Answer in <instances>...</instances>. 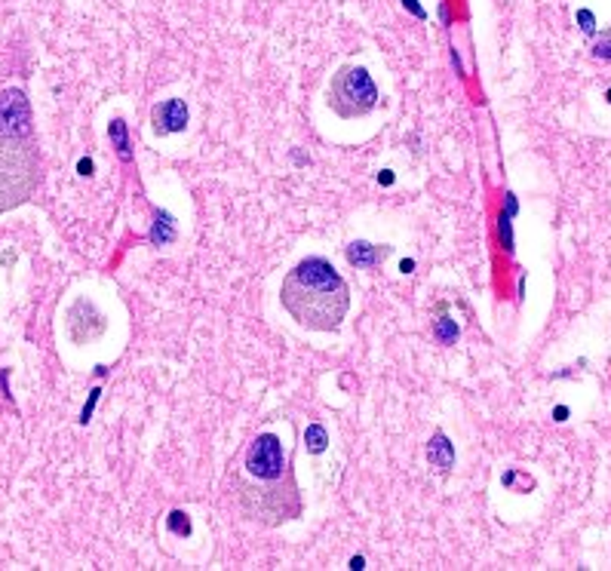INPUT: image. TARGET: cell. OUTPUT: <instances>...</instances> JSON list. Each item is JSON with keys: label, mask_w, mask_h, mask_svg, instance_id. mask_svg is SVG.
<instances>
[{"label": "cell", "mask_w": 611, "mask_h": 571, "mask_svg": "<svg viewBox=\"0 0 611 571\" xmlns=\"http://www.w3.org/2000/svg\"><path fill=\"white\" fill-rule=\"evenodd\" d=\"M105 316L92 307V301L77 298L68 311V335H71L74 344H87L92 338H98L105 332Z\"/></svg>", "instance_id": "7"}, {"label": "cell", "mask_w": 611, "mask_h": 571, "mask_svg": "<svg viewBox=\"0 0 611 571\" xmlns=\"http://www.w3.org/2000/svg\"><path fill=\"white\" fill-rule=\"evenodd\" d=\"M151 123H154V129H157L160 135L182 133V129L188 126V105H184L182 98H166V102L154 105Z\"/></svg>", "instance_id": "8"}, {"label": "cell", "mask_w": 611, "mask_h": 571, "mask_svg": "<svg viewBox=\"0 0 611 571\" xmlns=\"http://www.w3.org/2000/svg\"><path fill=\"white\" fill-rule=\"evenodd\" d=\"M41 184V157L31 138L0 135V212L15 209Z\"/></svg>", "instance_id": "3"}, {"label": "cell", "mask_w": 611, "mask_h": 571, "mask_svg": "<svg viewBox=\"0 0 611 571\" xmlns=\"http://www.w3.org/2000/svg\"><path fill=\"white\" fill-rule=\"evenodd\" d=\"M577 22H581L584 34H593V31H596V19H593L590 10H577Z\"/></svg>", "instance_id": "16"}, {"label": "cell", "mask_w": 611, "mask_h": 571, "mask_svg": "<svg viewBox=\"0 0 611 571\" xmlns=\"http://www.w3.org/2000/svg\"><path fill=\"white\" fill-rule=\"evenodd\" d=\"M169 531L172 535H191V519H188V513H182V510H172L169 513Z\"/></svg>", "instance_id": "14"}, {"label": "cell", "mask_w": 611, "mask_h": 571, "mask_svg": "<svg viewBox=\"0 0 611 571\" xmlns=\"http://www.w3.org/2000/svg\"><path fill=\"white\" fill-rule=\"evenodd\" d=\"M390 249H378L372 243H351L347 246V261H351L353 267H375L378 261L388 258Z\"/></svg>", "instance_id": "9"}, {"label": "cell", "mask_w": 611, "mask_h": 571, "mask_svg": "<svg viewBox=\"0 0 611 571\" xmlns=\"http://www.w3.org/2000/svg\"><path fill=\"white\" fill-rule=\"evenodd\" d=\"M237 504L261 526H283L301 513L295 476L286 467L274 480H237Z\"/></svg>", "instance_id": "2"}, {"label": "cell", "mask_w": 611, "mask_h": 571, "mask_svg": "<svg viewBox=\"0 0 611 571\" xmlns=\"http://www.w3.org/2000/svg\"><path fill=\"white\" fill-rule=\"evenodd\" d=\"M108 135H111V142H114V148H117V154H120V160H133V151H129V135H126V123H123L120 117L117 120H111V126H108Z\"/></svg>", "instance_id": "11"}, {"label": "cell", "mask_w": 611, "mask_h": 571, "mask_svg": "<svg viewBox=\"0 0 611 571\" xmlns=\"http://www.w3.org/2000/svg\"><path fill=\"white\" fill-rule=\"evenodd\" d=\"M378 105V87L366 68L344 65L329 83V107L344 120L362 117Z\"/></svg>", "instance_id": "4"}, {"label": "cell", "mask_w": 611, "mask_h": 571, "mask_svg": "<svg viewBox=\"0 0 611 571\" xmlns=\"http://www.w3.org/2000/svg\"><path fill=\"white\" fill-rule=\"evenodd\" d=\"M593 56L611 61V37H602L599 43H593Z\"/></svg>", "instance_id": "17"}, {"label": "cell", "mask_w": 611, "mask_h": 571, "mask_svg": "<svg viewBox=\"0 0 611 571\" xmlns=\"http://www.w3.org/2000/svg\"><path fill=\"white\" fill-rule=\"evenodd\" d=\"M608 102H611V89H608Z\"/></svg>", "instance_id": "20"}, {"label": "cell", "mask_w": 611, "mask_h": 571, "mask_svg": "<svg viewBox=\"0 0 611 571\" xmlns=\"http://www.w3.org/2000/svg\"><path fill=\"white\" fill-rule=\"evenodd\" d=\"M283 307L304 329L332 332L341 326L351 289L326 258H304L283 280Z\"/></svg>", "instance_id": "1"}, {"label": "cell", "mask_w": 611, "mask_h": 571, "mask_svg": "<svg viewBox=\"0 0 611 571\" xmlns=\"http://www.w3.org/2000/svg\"><path fill=\"white\" fill-rule=\"evenodd\" d=\"M403 3H406V6H408V10H412L415 15H424V10H421V6L415 3V0H403Z\"/></svg>", "instance_id": "18"}, {"label": "cell", "mask_w": 611, "mask_h": 571, "mask_svg": "<svg viewBox=\"0 0 611 571\" xmlns=\"http://www.w3.org/2000/svg\"><path fill=\"white\" fill-rule=\"evenodd\" d=\"M31 133V105L22 89L0 92V135L28 138Z\"/></svg>", "instance_id": "6"}, {"label": "cell", "mask_w": 611, "mask_h": 571, "mask_svg": "<svg viewBox=\"0 0 611 571\" xmlns=\"http://www.w3.org/2000/svg\"><path fill=\"white\" fill-rule=\"evenodd\" d=\"M304 445H307V452H314V454L326 452V445H329L326 427H320V424H311V427L304 430Z\"/></svg>", "instance_id": "13"}, {"label": "cell", "mask_w": 611, "mask_h": 571, "mask_svg": "<svg viewBox=\"0 0 611 571\" xmlns=\"http://www.w3.org/2000/svg\"><path fill=\"white\" fill-rule=\"evenodd\" d=\"M175 237V228H172V218H169L166 212H157V221H154V230H151V243L163 246Z\"/></svg>", "instance_id": "12"}, {"label": "cell", "mask_w": 611, "mask_h": 571, "mask_svg": "<svg viewBox=\"0 0 611 571\" xmlns=\"http://www.w3.org/2000/svg\"><path fill=\"white\" fill-rule=\"evenodd\" d=\"M427 461L433 467H439V470H448L455 464V449H452V443L446 439V433H436L430 439V445H427Z\"/></svg>", "instance_id": "10"}, {"label": "cell", "mask_w": 611, "mask_h": 571, "mask_svg": "<svg viewBox=\"0 0 611 571\" xmlns=\"http://www.w3.org/2000/svg\"><path fill=\"white\" fill-rule=\"evenodd\" d=\"M246 470L255 480H274L286 470V454L280 445V436L274 433H261L246 452Z\"/></svg>", "instance_id": "5"}, {"label": "cell", "mask_w": 611, "mask_h": 571, "mask_svg": "<svg viewBox=\"0 0 611 571\" xmlns=\"http://www.w3.org/2000/svg\"><path fill=\"white\" fill-rule=\"evenodd\" d=\"M89 169H92V163H89V160H83V163H80V172L89 175Z\"/></svg>", "instance_id": "19"}, {"label": "cell", "mask_w": 611, "mask_h": 571, "mask_svg": "<svg viewBox=\"0 0 611 571\" xmlns=\"http://www.w3.org/2000/svg\"><path fill=\"white\" fill-rule=\"evenodd\" d=\"M436 335H439V341H455V338H458V326H455L452 320H439Z\"/></svg>", "instance_id": "15"}]
</instances>
